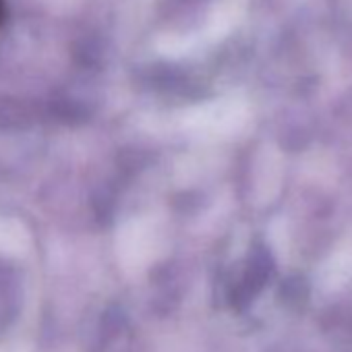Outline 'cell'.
I'll use <instances>...</instances> for the list:
<instances>
[{"label":"cell","mask_w":352,"mask_h":352,"mask_svg":"<svg viewBox=\"0 0 352 352\" xmlns=\"http://www.w3.org/2000/svg\"><path fill=\"white\" fill-rule=\"evenodd\" d=\"M19 313V288L5 274H0V333H3Z\"/></svg>","instance_id":"cell-1"}]
</instances>
